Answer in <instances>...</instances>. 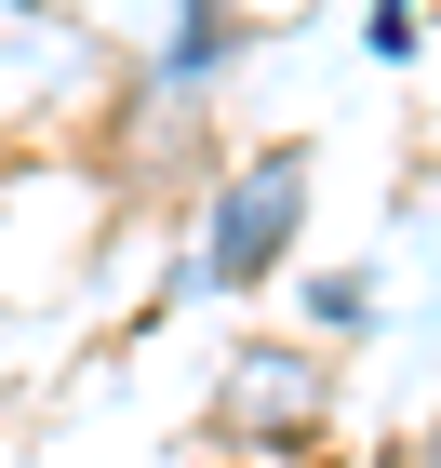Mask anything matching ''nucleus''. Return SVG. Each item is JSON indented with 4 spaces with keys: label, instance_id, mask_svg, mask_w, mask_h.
<instances>
[{
    "label": "nucleus",
    "instance_id": "f257e3e1",
    "mask_svg": "<svg viewBox=\"0 0 441 468\" xmlns=\"http://www.w3.org/2000/svg\"><path fill=\"white\" fill-rule=\"evenodd\" d=\"M294 215H308V147H268V161H241L215 201V228H201V282L215 294H255L268 268L294 254Z\"/></svg>",
    "mask_w": 441,
    "mask_h": 468
},
{
    "label": "nucleus",
    "instance_id": "f03ea898",
    "mask_svg": "<svg viewBox=\"0 0 441 468\" xmlns=\"http://www.w3.org/2000/svg\"><path fill=\"white\" fill-rule=\"evenodd\" d=\"M227 54H241V27H227L215 0H187V27H174V54H161V80H215Z\"/></svg>",
    "mask_w": 441,
    "mask_h": 468
},
{
    "label": "nucleus",
    "instance_id": "7ed1b4c3",
    "mask_svg": "<svg viewBox=\"0 0 441 468\" xmlns=\"http://www.w3.org/2000/svg\"><path fill=\"white\" fill-rule=\"evenodd\" d=\"M308 308H321V335H362V322H374V282H321Z\"/></svg>",
    "mask_w": 441,
    "mask_h": 468
},
{
    "label": "nucleus",
    "instance_id": "20e7f679",
    "mask_svg": "<svg viewBox=\"0 0 441 468\" xmlns=\"http://www.w3.org/2000/svg\"><path fill=\"white\" fill-rule=\"evenodd\" d=\"M415 468H441V429H428V455H415Z\"/></svg>",
    "mask_w": 441,
    "mask_h": 468
}]
</instances>
